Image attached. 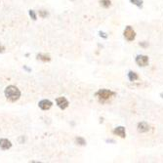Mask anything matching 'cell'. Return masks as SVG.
Masks as SVG:
<instances>
[{"label": "cell", "mask_w": 163, "mask_h": 163, "mask_svg": "<svg viewBox=\"0 0 163 163\" xmlns=\"http://www.w3.org/2000/svg\"><path fill=\"white\" fill-rule=\"evenodd\" d=\"M29 16H30L31 19H32V20H34V21L36 20V14L34 13L33 10H30V11H29Z\"/></svg>", "instance_id": "obj_16"}, {"label": "cell", "mask_w": 163, "mask_h": 163, "mask_svg": "<svg viewBox=\"0 0 163 163\" xmlns=\"http://www.w3.org/2000/svg\"><path fill=\"white\" fill-rule=\"evenodd\" d=\"M56 103L58 107L62 109H65L68 107V101L65 97H60L56 100Z\"/></svg>", "instance_id": "obj_5"}, {"label": "cell", "mask_w": 163, "mask_h": 163, "mask_svg": "<svg viewBox=\"0 0 163 163\" xmlns=\"http://www.w3.org/2000/svg\"><path fill=\"white\" fill-rule=\"evenodd\" d=\"M4 93H5V97L11 102H16L21 97V91L16 86H13V85H10V86L7 87Z\"/></svg>", "instance_id": "obj_1"}, {"label": "cell", "mask_w": 163, "mask_h": 163, "mask_svg": "<svg viewBox=\"0 0 163 163\" xmlns=\"http://www.w3.org/2000/svg\"><path fill=\"white\" fill-rule=\"evenodd\" d=\"M12 146V144L9 140L7 139H0V148L2 150H9V148Z\"/></svg>", "instance_id": "obj_7"}, {"label": "cell", "mask_w": 163, "mask_h": 163, "mask_svg": "<svg viewBox=\"0 0 163 163\" xmlns=\"http://www.w3.org/2000/svg\"><path fill=\"white\" fill-rule=\"evenodd\" d=\"M4 50H5V48H4L1 44H0V53H3Z\"/></svg>", "instance_id": "obj_17"}, {"label": "cell", "mask_w": 163, "mask_h": 163, "mask_svg": "<svg viewBox=\"0 0 163 163\" xmlns=\"http://www.w3.org/2000/svg\"><path fill=\"white\" fill-rule=\"evenodd\" d=\"M48 15H49V13H48L47 11H44V10L39 11V16H40L41 18H46Z\"/></svg>", "instance_id": "obj_15"}, {"label": "cell", "mask_w": 163, "mask_h": 163, "mask_svg": "<svg viewBox=\"0 0 163 163\" xmlns=\"http://www.w3.org/2000/svg\"><path fill=\"white\" fill-rule=\"evenodd\" d=\"M161 96H162V98H163V94H161Z\"/></svg>", "instance_id": "obj_19"}, {"label": "cell", "mask_w": 163, "mask_h": 163, "mask_svg": "<svg viewBox=\"0 0 163 163\" xmlns=\"http://www.w3.org/2000/svg\"><path fill=\"white\" fill-rule=\"evenodd\" d=\"M75 142H76V144H79V146H85V144H86V141L84 140V138H81V137L76 138Z\"/></svg>", "instance_id": "obj_12"}, {"label": "cell", "mask_w": 163, "mask_h": 163, "mask_svg": "<svg viewBox=\"0 0 163 163\" xmlns=\"http://www.w3.org/2000/svg\"><path fill=\"white\" fill-rule=\"evenodd\" d=\"M36 58L38 60H40V61L42 62H49L51 61V58H50V56H48V55H45V54H38L37 56H36Z\"/></svg>", "instance_id": "obj_10"}, {"label": "cell", "mask_w": 163, "mask_h": 163, "mask_svg": "<svg viewBox=\"0 0 163 163\" xmlns=\"http://www.w3.org/2000/svg\"><path fill=\"white\" fill-rule=\"evenodd\" d=\"M113 133L115 135H117L120 138H125L126 137V132H125V128L123 126H118L115 129L113 130Z\"/></svg>", "instance_id": "obj_9"}, {"label": "cell", "mask_w": 163, "mask_h": 163, "mask_svg": "<svg viewBox=\"0 0 163 163\" xmlns=\"http://www.w3.org/2000/svg\"><path fill=\"white\" fill-rule=\"evenodd\" d=\"M100 35H101V36H104V37H107V35H105L104 32H100Z\"/></svg>", "instance_id": "obj_18"}, {"label": "cell", "mask_w": 163, "mask_h": 163, "mask_svg": "<svg viewBox=\"0 0 163 163\" xmlns=\"http://www.w3.org/2000/svg\"><path fill=\"white\" fill-rule=\"evenodd\" d=\"M130 1H131V3L136 5L137 7H139V8H142V7H143V0H130Z\"/></svg>", "instance_id": "obj_13"}, {"label": "cell", "mask_w": 163, "mask_h": 163, "mask_svg": "<svg viewBox=\"0 0 163 163\" xmlns=\"http://www.w3.org/2000/svg\"><path fill=\"white\" fill-rule=\"evenodd\" d=\"M137 129H138V132L140 133H146L150 130V126H148V124L146 122H140L138 124Z\"/></svg>", "instance_id": "obj_8"}, {"label": "cell", "mask_w": 163, "mask_h": 163, "mask_svg": "<svg viewBox=\"0 0 163 163\" xmlns=\"http://www.w3.org/2000/svg\"><path fill=\"white\" fill-rule=\"evenodd\" d=\"M101 5H102L103 7H105V8H109V6H111V0H101Z\"/></svg>", "instance_id": "obj_14"}, {"label": "cell", "mask_w": 163, "mask_h": 163, "mask_svg": "<svg viewBox=\"0 0 163 163\" xmlns=\"http://www.w3.org/2000/svg\"><path fill=\"white\" fill-rule=\"evenodd\" d=\"M128 77H129L130 81H135V80H137L138 78H139L138 74L134 72H129V73H128Z\"/></svg>", "instance_id": "obj_11"}, {"label": "cell", "mask_w": 163, "mask_h": 163, "mask_svg": "<svg viewBox=\"0 0 163 163\" xmlns=\"http://www.w3.org/2000/svg\"><path fill=\"white\" fill-rule=\"evenodd\" d=\"M52 102L49 100H42L39 102V104H38V105H39V107L41 109H43V111H47V109H49L50 107H52Z\"/></svg>", "instance_id": "obj_6"}, {"label": "cell", "mask_w": 163, "mask_h": 163, "mask_svg": "<svg viewBox=\"0 0 163 163\" xmlns=\"http://www.w3.org/2000/svg\"><path fill=\"white\" fill-rule=\"evenodd\" d=\"M136 63L140 66H146L148 65V57L146 55H139L136 57Z\"/></svg>", "instance_id": "obj_4"}, {"label": "cell", "mask_w": 163, "mask_h": 163, "mask_svg": "<svg viewBox=\"0 0 163 163\" xmlns=\"http://www.w3.org/2000/svg\"><path fill=\"white\" fill-rule=\"evenodd\" d=\"M115 95L114 92H112L111 90H107V89H101L96 93V96L101 99V100H109V98L113 97Z\"/></svg>", "instance_id": "obj_2"}, {"label": "cell", "mask_w": 163, "mask_h": 163, "mask_svg": "<svg viewBox=\"0 0 163 163\" xmlns=\"http://www.w3.org/2000/svg\"><path fill=\"white\" fill-rule=\"evenodd\" d=\"M124 37L127 41H133L136 37V32L131 26H127L124 29Z\"/></svg>", "instance_id": "obj_3"}]
</instances>
